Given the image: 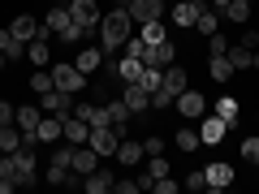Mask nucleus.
<instances>
[{
	"label": "nucleus",
	"mask_w": 259,
	"mask_h": 194,
	"mask_svg": "<svg viewBox=\"0 0 259 194\" xmlns=\"http://www.w3.org/2000/svg\"><path fill=\"white\" fill-rule=\"evenodd\" d=\"M65 173H69V168H56V164H48V181H52V185H65Z\"/></svg>",
	"instance_id": "45"
},
{
	"label": "nucleus",
	"mask_w": 259,
	"mask_h": 194,
	"mask_svg": "<svg viewBox=\"0 0 259 194\" xmlns=\"http://www.w3.org/2000/svg\"><path fill=\"white\" fill-rule=\"evenodd\" d=\"M39 121H44V108H18V117H13V125L22 129V142L26 147H35V129H39Z\"/></svg>",
	"instance_id": "9"
},
{
	"label": "nucleus",
	"mask_w": 259,
	"mask_h": 194,
	"mask_svg": "<svg viewBox=\"0 0 259 194\" xmlns=\"http://www.w3.org/2000/svg\"><path fill=\"white\" fill-rule=\"evenodd\" d=\"M56 5H69V0H56Z\"/></svg>",
	"instance_id": "48"
},
{
	"label": "nucleus",
	"mask_w": 259,
	"mask_h": 194,
	"mask_svg": "<svg viewBox=\"0 0 259 194\" xmlns=\"http://www.w3.org/2000/svg\"><path fill=\"white\" fill-rule=\"evenodd\" d=\"M74 117H82L91 129L108 125V104H74Z\"/></svg>",
	"instance_id": "21"
},
{
	"label": "nucleus",
	"mask_w": 259,
	"mask_h": 194,
	"mask_svg": "<svg viewBox=\"0 0 259 194\" xmlns=\"http://www.w3.org/2000/svg\"><path fill=\"white\" fill-rule=\"evenodd\" d=\"M0 129H5V125H0Z\"/></svg>",
	"instance_id": "49"
},
{
	"label": "nucleus",
	"mask_w": 259,
	"mask_h": 194,
	"mask_svg": "<svg viewBox=\"0 0 259 194\" xmlns=\"http://www.w3.org/2000/svg\"><path fill=\"white\" fill-rule=\"evenodd\" d=\"M173 108H177V117H190V121H199V117L207 112V100H203L199 91H190V86H186V91L173 100Z\"/></svg>",
	"instance_id": "8"
},
{
	"label": "nucleus",
	"mask_w": 259,
	"mask_h": 194,
	"mask_svg": "<svg viewBox=\"0 0 259 194\" xmlns=\"http://www.w3.org/2000/svg\"><path fill=\"white\" fill-rule=\"evenodd\" d=\"M207 5H212V9H216V13H221V9H225V5H229V0H207Z\"/></svg>",
	"instance_id": "46"
},
{
	"label": "nucleus",
	"mask_w": 259,
	"mask_h": 194,
	"mask_svg": "<svg viewBox=\"0 0 259 194\" xmlns=\"http://www.w3.org/2000/svg\"><path fill=\"white\" fill-rule=\"evenodd\" d=\"M39 108L44 112H52V117H69V112H74V91H44L39 95Z\"/></svg>",
	"instance_id": "6"
},
{
	"label": "nucleus",
	"mask_w": 259,
	"mask_h": 194,
	"mask_svg": "<svg viewBox=\"0 0 259 194\" xmlns=\"http://www.w3.org/2000/svg\"><path fill=\"white\" fill-rule=\"evenodd\" d=\"M177 151H199V134H194V129H177Z\"/></svg>",
	"instance_id": "35"
},
{
	"label": "nucleus",
	"mask_w": 259,
	"mask_h": 194,
	"mask_svg": "<svg viewBox=\"0 0 259 194\" xmlns=\"http://www.w3.org/2000/svg\"><path fill=\"white\" fill-rule=\"evenodd\" d=\"M121 100L130 104V112H147L151 108V91L143 82H125V91H121Z\"/></svg>",
	"instance_id": "15"
},
{
	"label": "nucleus",
	"mask_w": 259,
	"mask_h": 194,
	"mask_svg": "<svg viewBox=\"0 0 259 194\" xmlns=\"http://www.w3.org/2000/svg\"><path fill=\"white\" fill-rule=\"evenodd\" d=\"M182 185H186V190H207V177H203V168H199V173H190Z\"/></svg>",
	"instance_id": "41"
},
{
	"label": "nucleus",
	"mask_w": 259,
	"mask_h": 194,
	"mask_svg": "<svg viewBox=\"0 0 259 194\" xmlns=\"http://www.w3.org/2000/svg\"><path fill=\"white\" fill-rule=\"evenodd\" d=\"M194 26H199V35H216V30H221V13H216V9H203Z\"/></svg>",
	"instance_id": "30"
},
{
	"label": "nucleus",
	"mask_w": 259,
	"mask_h": 194,
	"mask_svg": "<svg viewBox=\"0 0 259 194\" xmlns=\"http://www.w3.org/2000/svg\"><path fill=\"white\" fill-rule=\"evenodd\" d=\"M44 26L52 30V35H61L65 43H78V39H82V30H78V22L69 18V5H56V9H48Z\"/></svg>",
	"instance_id": "2"
},
{
	"label": "nucleus",
	"mask_w": 259,
	"mask_h": 194,
	"mask_svg": "<svg viewBox=\"0 0 259 194\" xmlns=\"http://www.w3.org/2000/svg\"><path fill=\"white\" fill-rule=\"evenodd\" d=\"M112 181H117V177H112L108 168H95L91 177H82V190L87 194H104V190H112Z\"/></svg>",
	"instance_id": "24"
},
{
	"label": "nucleus",
	"mask_w": 259,
	"mask_h": 194,
	"mask_svg": "<svg viewBox=\"0 0 259 194\" xmlns=\"http://www.w3.org/2000/svg\"><path fill=\"white\" fill-rule=\"evenodd\" d=\"M203 177H207V190H229V185H233V168L225 164V160L207 164V168H203Z\"/></svg>",
	"instance_id": "16"
},
{
	"label": "nucleus",
	"mask_w": 259,
	"mask_h": 194,
	"mask_svg": "<svg viewBox=\"0 0 259 194\" xmlns=\"http://www.w3.org/2000/svg\"><path fill=\"white\" fill-rule=\"evenodd\" d=\"M139 39H143V43H160V39H164V22H143V26H139Z\"/></svg>",
	"instance_id": "31"
},
{
	"label": "nucleus",
	"mask_w": 259,
	"mask_h": 194,
	"mask_svg": "<svg viewBox=\"0 0 259 194\" xmlns=\"http://www.w3.org/2000/svg\"><path fill=\"white\" fill-rule=\"evenodd\" d=\"M216 117H221L225 125H238V100H229V95H225V100L216 104Z\"/></svg>",
	"instance_id": "33"
},
{
	"label": "nucleus",
	"mask_w": 259,
	"mask_h": 194,
	"mask_svg": "<svg viewBox=\"0 0 259 194\" xmlns=\"http://www.w3.org/2000/svg\"><path fill=\"white\" fill-rule=\"evenodd\" d=\"M117 142H121V134L112 125H100V129H91V138H87V147H95L100 156H117Z\"/></svg>",
	"instance_id": "10"
},
{
	"label": "nucleus",
	"mask_w": 259,
	"mask_h": 194,
	"mask_svg": "<svg viewBox=\"0 0 259 194\" xmlns=\"http://www.w3.org/2000/svg\"><path fill=\"white\" fill-rule=\"evenodd\" d=\"M26 82H30V91H35V95H44V91H52V69H35V74H30Z\"/></svg>",
	"instance_id": "34"
},
{
	"label": "nucleus",
	"mask_w": 259,
	"mask_h": 194,
	"mask_svg": "<svg viewBox=\"0 0 259 194\" xmlns=\"http://www.w3.org/2000/svg\"><path fill=\"white\" fill-rule=\"evenodd\" d=\"M134 35V18H130V9H112L100 18V43L104 52H121V43Z\"/></svg>",
	"instance_id": "1"
},
{
	"label": "nucleus",
	"mask_w": 259,
	"mask_h": 194,
	"mask_svg": "<svg viewBox=\"0 0 259 194\" xmlns=\"http://www.w3.org/2000/svg\"><path fill=\"white\" fill-rule=\"evenodd\" d=\"M117 74L125 78V82H139L143 78V61L139 56H125V61H117Z\"/></svg>",
	"instance_id": "29"
},
{
	"label": "nucleus",
	"mask_w": 259,
	"mask_h": 194,
	"mask_svg": "<svg viewBox=\"0 0 259 194\" xmlns=\"http://www.w3.org/2000/svg\"><path fill=\"white\" fill-rule=\"evenodd\" d=\"M229 43H233V39H225L221 30H216V35H207V56H225V52H229Z\"/></svg>",
	"instance_id": "36"
},
{
	"label": "nucleus",
	"mask_w": 259,
	"mask_h": 194,
	"mask_svg": "<svg viewBox=\"0 0 259 194\" xmlns=\"http://www.w3.org/2000/svg\"><path fill=\"white\" fill-rule=\"evenodd\" d=\"M61 134H65V142H74V147H78V142L91 138V125H87L82 117H74V112H69V117L61 121Z\"/></svg>",
	"instance_id": "20"
},
{
	"label": "nucleus",
	"mask_w": 259,
	"mask_h": 194,
	"mask_svg": "<svg viewBox=\"0 0 259 194\" xmlns=\"http://www.w3.org/2000/svg\"><path fill=\"white\" fill-rule=\"evenodd\" d=\"M225 134H229V125H225L216 112H203V117H199V142H203V147H216Z\"/></svg>",
	"instance_id": "7"
},
{
	"label": "nucleus",
	"mask_w": 259,
	"mask_h": 194,
	"mask_svg": "<svg viewBox=\"0 0 259 194\" xmlns=\"http://www.w3.org/2000/svg\"><path fill=\"white\" fill-rule=\"evenodd\" d=\"M9 30H13V39H22V43H30V39L39 35V22L30 18V13H18V18L9 22Z\"/></svg>",
	"instance_id": "23"
},
{
	"label": "nucleus",
	"mask_w": 259,
	"mask_h": 194,
	"mask_svg": "<svg viewBox=\"0 0 259 194\" xmlns=\"http://www.w3.org/2000/svg\"><path fill=\"white\" fill-rule=\"evenodd\" d=\"M173 43L168 39H160V43H147V52H143V65H156V69H164V65H173Z\"/></svg>",
	"instance_id": "18"
},
{
	"label": "nucleus",
	"mask_w": 259,
	"mask_h": 194,
	"mask_svg": "<svg viewBox=\"0 0 259 194\" xmlns=\"http://www.w3.org/2000/svg\"><path fill=\"white\" fill-rule=\"evenodd\" d=\"M22 147V129L18 125H5L0 129V151H18Z\"/></svg>",
	"instance_id": "32"
},
{
	"label": "nucleus",
	"mask_w": 259,
	"mask_h": 194,
	"mask_svg": "<svg viewBox=\"0 0 259 194\" xmlns=\"http://www.w3.org/2000/svg\"><path fill=\"white\" fill-rule=\"evenodd\" d=\"M203 9H207V0H177L173 5V22L177 26H194Z\"/></svg>",
	"instance_id": "13"
},
{
	"label": "nucleus",
	"mask_w": 259,
	"mask_h": 194,
	"mask_svg": "<svg viewBox=\"0 0 259 194\" xmlns=\"http://www.w3.org/2000/svg\"><path fill=\"white\" fill-rule=\"evenodd\" d=\"M160 86H164V91L168 95H173V100H177V95H182L186 91V86H190V74H186V69H182V65H164V82H160Z\"/></svg>",
	"instance_id": "17"
},
{
	"label": "nucleus",
	"mask_w": 259,
	"mask_h": 194,
	"mask_svg": "<svg viewBox=\"0 0 259 194\" xmlns=\"http://www.w3.org/2000/svg\"><path fill=\"white\" fill-rule=\"evenodd\" d=\"M69 18L78 22L82 39H91L100 30V9H95V0H69Z\"/></svg>",
	"instance_id": "3"
},
{
	"label": "nucleus",
	"mask_w": 259,
	"mask_h": 194,
	"mask_svg": "<svg viewBox=\"0 0 259 194\" xmlns=\"http://www.w3.org/2000/svg\"><path fill=\"white\" fill-rule=\"evenodd\" d=\"M13 117H18V108L9 100H0V125H13Z\"/></svg>",
	"instance_id": "42"
},
{
	"label": "nucleus",
	"mask_w": 259,
	"mask_h": 194,
	"mask_svg": "<svg viewBox=\"0 0 259 194\" xmlns=\"http://www.w3.org/2000/svg\"><path fill=\"white\" fill-rule=\"evenodd\" d=\"M69 160H74V142H65V147L52 151V164H56V168H69Z\"/></svg>",
	"instance_id": "37"
},
{
	"label": "nucleus",
	"mask_w": 259,
	"mask_h": 194,
	"mask_svg": "<svg viewBox=\"0 0 259 194\" xmlns=\"http://www.w3.org/2000/svg\"><path fill=\"white\" fill-rule=\"evenodd\" d=\"M130 117H134V112H130L125 100H112V104H108V125L117 129L121 138H125V129H130Z\"/></svg>",
	"instance_id": "22"
},
{
	"label": "nucleus",
	"mask_w": 259,
	"mask_h": 194,
	"mask_svg": "<svg viewBox=\"0 0 259 194\" xmlns=\"http://www.w3.org/2000/svg\"><path fill=\"white\" fill-rule=\"evenodd\" d=\"M5 65H9V61H5V52H0V69H5Z\"/></svg>",
	"instance_id": "47"
},
{
	"label": "nucleus",
	"mask_w": 259,
	"mask_h": 194,
	"mask_svg": "<svg viewBox=\"0 0 259 194\" xmlns=\"http://www.w3.org/2000/svg\"><path fill=\"white\" fill-rule=\"evenodd\" d=\"M143 156H147V151H143V142H130V138H121V142H117V160H121L125 168H134Z\"/></svg>",
	"instance_id": "25"
},
{
	"label": "nucleus",
	"mask_w": 259,
	"mask_h": 194,
	"mask_svg": "<svg viewBox=\"0 0 259 194\" xmlns=\"http://www.w3.org/2000/svg\"><path fill=\"white\" fill-rule=\"evenodd\" d=\"M229 65L233 69H259V47H246V43H229Z\"/></svg>",
	"instance_id": "12"
},
{
	"label": "nucleus",
	"mask_w": 259,
	"mask_h": 194,
	"mask_svg": "<svg viewBox=\"0 0 259 194\" xmlns=\"http://www.w3.org/2000/svg\"><path fill=\"white\" fill-rule=\"evenodd\" d=\"M242 160L259 164V138H242Z\"/></svg>",
	"instance_id": "39"
},
{
	"label": "nucleus",
	"mask_w": 259,
	"mask_h": 194,
	"mask_svg": "<svg viewBox=\"0 0 259 194\" xmlns=\"http://www.w3.org/2000/svg\"><path fill=\"white\" fill-rule=\"evenodd\" d=\"M143 151H147V156H164V138H147Z\"/></svg>",
	"instance_id": "43"
},
{
	"label": "nucleus",
	"mask_w": 259,
	"mask_h": 194,
	"mask_svg": "<svg viewBox=\"0 0 259 194\" xmlns=\"http://www.w3.org/2000/svg\"><path fill=\"white\" fill-rule=\"evenodd\" d=\"M61 121L65 117H52V112H44V121H39V129H35V142H65V134H61Z\"/></svg>",
	"instance_id": "14"
},
{
	"label": "nucleus",
	"mask_w": 259,
	"mask_h": 194,
	"mask_svg": "<svg viewBox=\"0 0 259 194\" xmlns=\"http://www.w3.org/2000/svg\"><path fill=\"white\" fill-rule=\"evenodd\" d=\"M13 160H18V190H30V185H39V173H35V151H30L26 142L13 151Z\"/></svg>",
	"instance_id": "5"
},
{
	"label": "nucleus",
	"mask_w": 259,
	"mask_h": 194,
	"mask_svg": "<svg viewBox=\"0 0 259 194\" xmlns=\"http://www.w3.org/2000/svg\"><path fill=\"white\" fill-rule=\"evenodd\" d=\"M151 108H156V112H168V108H173V95H168L164 86H160V91H151Z\"/></svg>",
	"instance_id": "38"
},
{
	"label": "nucleus",
	"mask_w": 259,
	"mask_h": 194,
	"mask_svg": "<svg viewBox=\"0 0 259 194\" xmlns=\"http://www.w3.org/2000/svg\"><path fill=\"white\" fill-rule=\"evenodd\" d=\"M147 160H151V164H147L151 177H168V160H164V156H147Z\"/></svg>",
	"instance_id": "40"
},
{
	"label": "nucleus",
	"mask_w": 259,
	"mask_h": 194,
	"mask_svg": "<svg viewBox=\"0 0 259 194\" xmlns=\"http://www.w3.org/2000/svg\"><path fill=\"white\" fill-rule=\"evenodd\" d=\"M130 18L139 22H156V18H164V0H130Z\"/></svg>",
	"instance_id": "11"
},
{
	"label": "nucleus",
	"mask_w": 259,
	"mask_h": 194,
	"mask_svg": "<svg viewBox=\"0 0 259 194\" xmlns=\"http://www.w3.org/2000/svg\"><path fill=\"white\" fill-rule=\"evenodd\" d=\"M95 160H100V151L87 147V142H78V147H74V160H69V168H74V173H82V177H91V173H95Z\"/></svg>",
	"instance_id": "19"
},
{
	"label": "nucleus",
	"mask_w": 259,
	"mask_h": 194,
	"mask_svg": "<svg viewBox=\"0 0 259 194\" xmlns=\"http://www.w3.org/2000/svg\"><path fill=\"white\" fill-rule=\"evenodd\" d=\"M87 82H91V78H87L78 65H56V69H52V86H56V91H74L78 95Z\"/></svg>",
	"instance_id": "4"
},
{
	"label": "nucleus",
	"mask_w": 259,
	"mask_h": 194,
	"mask_svg": "<svg viewBox=\"0 0 259 194\" xmlns=\"http://www.w3.org/2000/svg\"><path fill=\"white\" fill-rule=\"evenodd\" d=\"M250 18V0H229L221 9V22H246Z\"/></svg>",
	"instance_id": "28"
},
{
	"label": "nucleus",
	"mask_w": 259,
	"mask_h": 194,
	"mask_svg": "<svg viewBox=\"0 0 259 194\" xmlns=\"http://www.w3.org/2000/svg\"><path fill=\"white\" fill-rule=\"evenodd\" d=\"M207 78H212V82H229V78H233L229 56H212V61H207Z\"/></svg>",
	"instance_id": "27"
},
{
	"label": "nucleus",
	"mask_w": 259,
	"mask_h": 194,
	"mask_svg": "<svg viewBox=\"0 0 259 194\" xmlns=\"http://www.w3.org/2000/svg\"><path fill=\"white\" fill-rule=\"evenodd\" d=\"M112 190L117 194H139V177H134V181H112Z\"/></svg>",
	"instance_id": "44"
},
{
	"label": "nucleus",
	"mask_w": 259,
	"mask_h": 194,
	"mask_svg": "<svg viewBox=\"0 0 259 194\" xmlns=\"http://www.w3.org/2000/svg\"><path fill=\"white\" fill-rule=\"evenodd\" d=\"M74 65L82 69V74H95V69H104V47H82Z\"/></svg>",
	"instance_id": "26"
}]
</instances>
